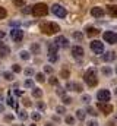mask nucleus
I'll return each mask as SVG.
<instances>
[{
  "instance_id": "1",
  "label": "nucleus",
  "mask_w": 117,
  "mask_h": 126,
  "mask_svg": "<svg viewBox=\"0 0 117 126\" xmlns=\"http://www.w3.org/2000/svg\"><path fill=\"white\" fill-rule=\"evenodd\" d=\"M84 81H85V84H87L88 87H95V85L98 84V75H97V70H95L94 67L88 69L87 72H85Z\"/></svg>"
},
{
  "instance_id": "2",
  "label": "nucleus",
  "mask_w": 117,
  "mask_h": 126,
  "mask_svg": "<svg viewBox=\"0 0 117 126\" xmlns=\"http://www.w3.org/2000/svg\"><path fill=\"white\" fill-rule=\"evenodd\" d=\"M40 30L45 35H54V34H57L60 31V27L57 24H54V22H43L40 25Z\"/></svg>"
},
{
  "instance_id": "3",
  "label": "nucleus",
  "mask_w": 117,
  "mask_h": 126,
  "mask_svg": "<svg viewBox=\"0 0 117 126\" xmlns=\"http://www.w3.org/2000/svg\"><path fill=\"white\" fill-rule=\"evenodd\" d=\"M48 13V6L45 3H37L32 6V15L37 16V18H41V16H45Z\"/></svg>"
},
{
  "instance_id": "4",
  "label": "nucleus",
  "mask_w": 117,
  "mask_h": 126,
  "mask_svg": "<svg viewBox=\"0 0 117 126\" xmlns=\"http://www.w3.org/2000/svg\"><path fill=\"white\" fill-rule=\"evenodd\" d=\"M57 50H58V46L56 43H50L48 44V59H50V62H57L58 60Z\"/></svg>"
},
{
  "instance_id": "5",
  "label": "nucleus",
  "mask_w": 117,
  "mask_h": 126,
  "mask_svg": "<svg viewBox=\"0 0 117 126\" xmlns=\"http://www.w3.org/2000/svg\"><path fill=\"white\" fill-rule=\"evenodd\" d=\"M91 50L95 53V54H102L104 53V44L98 40H94L91 43Z\"/></svg>"
},
{
  "instance_id": "6",
  "label": "nucleus",
  "mask_w": 117,
  "mask_h": 126,
  "mask_svg": "<svg viewBox=\"0 0 117 126\" xmlns=\"http://www.w3.org/2000/svg\"><path fill=\"white\" fill-rule=\"evenodd\" d=\"M102 38H104V41L108 43V44H116L117 43V34L114 31H105L102 34Z\"/></svg>"
},
{
  "instance_id": "7",
  "label": "nucleus",
  "mask_w": 117,
  "mask_h": 126,
  "mask_svg": "<svg viewBox=\"0 0 117 126\" xmlns=\"http://www.w3.org/2000/svg\"><path fill=\"white\" fill-rule=\"evenodd\" d=\"M51 12L58 16V18H66V15H67V12H66V9L63 7V6H60V4H53L51 6Z\"/></svg>"
},
{
  "instance_id": "8",
  "label": "nucleus",
  "mask_w": 117,
  "mask_h": 126,
  "mask_svg": "<svg viewBox=\"0 0 117 126\" xmlns=\"http://www.w3.org/2000/svg\"><path fill=\"white\" fill-rule=\"evenodd\" d=\"M10 37H12V40H13L15 43H21L22 38H24V31L19 30V28H15V30L10 31Z\"/></svg>"
},
{
  "instance_id": "9",
  "label": "nucleus",
  "mask_w": 117,
  "mask_h": 126,
  "mask_svg": "<svg viewBox=\"0 0 117 126\" xmlns=\"http://www.w3.org/2000/svg\"><path fill=\"white\" fill-rule=\"evenodd\" d=\"M97 98H98L101 103H107V101H110V98H111V93H110L108 90H101V91H98Z\"/></svg>"
},
{
  "instance_id": "10",
  "label": "nucleus",
  "mask_w": 117,
  "mask_h": 126,
  "mask_svg": "<svg viewBox=\"0 0 117 126\" xmlns=\"http://www.w3.org/2000/svg\"><path fill=\"white\" fill-rule=\"evenodd\" d=\"M98 109L104 113V114H110V113H113V106L111 104H108V103H98Z\"/></svg>"
},
{
  "instance_id": "11",
  "label": "nucleus",
  "mask_w": 117,
  "mask_h": 126,
  "mask_svg": "<svg viewBox=\"0 0 117 126\" xmlns=\"http://www.w3.org/2000/svg\"><path fill=\"white\" fill-rule=\"evenodd\" d=\"M72 56H73L75 59L84 57V48H82L81 46H73V47H72Z\"/></svg>"
},
{
  "instance_id": "12",
  "label": "nucleus",
  "mask_w": 117,
  "mask_h": 126,
  "mask_svg": "<svg viewBox=\"0 0 117 126\" xmlns=\"http://www.w3.org/2000/svg\"><path fill=\"white\" fill-rule=\"evenodd\" d=\"M54 43L57 44L58 47H63V48H66V47H69V40H67L66 37H63V35H58L57 38L54 40Z\"/></svg>"
},
{
  "instance_id": "13",
  "label": "nucleus",
  "mask_w": 117,
  "mask_h": 126,
  "mask_svg": "<svg viewBox=\"0 0 117 126\" xmlns=\"http://www.w3.org/2000/svg\"><path fill=\"white\" fill-rule=\"evenodd\" d=\"M104 9L102 7H100V6H95V7H92L91 9V15L94 16V18H102L104 16Z\"/></svg>"
},
{
  "instance_id": "14",
  "label": "nucleus",
  "mask_w": 117,
  "mask_h": 126,
  "mask_svg": "<svg viewBox=\"0 0 117 126\" xmlns=\"http://www.w3.org/2000/svg\"><path fill=\"white\" fill-rule=\"evenodd\" d=\"M9 54H10V48H9V46L0 43V57H6V56H9Z\"/></svg>"
},
{
  "instance_id": "15",
  "label": "nucleus",
  "mask_w": 117,
  "mask_h": 126,
  "mask_svg": "<svg viewBox=\"0 0 117 126\" xmlns=\"http://www.w3.org/2000/svg\"><path fill=\"white\" fill-rule=\"evenodd\" d=\"M67 88L72 90V91H76V93H82V90H84V87H82L81 84H78V82H75V84H67Z\"/></svg>"
},
{
  "instance_id": "16",
  "label": "nucleus",
  "mask_w": 117,
  "mask_h": 126,
  "mask_svg": "<svg viewBox=\"0 0 117 126\" xmlns=\"http://www.w3.org/2000/svg\"><path fill=\"white\" fill-rule=\"evenodd\" d=\"M107 12H108L110 16L117 18V4H110V6H107Z\"/></svg>"
},
{
  "instance_id": "17",
  "label": "nucleus",
  "mask_w": 117,
  "mask_h": 126,
  "mask_svg": "<svg viewBox=\"0 0 117 126\" xmlns=\"http://www.w3.org/2000/svg\"><path fill=\"white\" fill-rule=\"evenodd\" d=\"M102 60H104V62H113V60H116V53H113V51L105 53V54L102 56Z\"/></svg>"
},
{
  "instance_id": "18",
  "label": "nucleus",
  "mask_w": 117,
  "mask_h": 126,
  "mask_svg": "<svg viewBox=\"0 0 117 126\" xmlns=\"http://www.w3.org/2000/svg\"><path fill=\"white\" fill-rule=\"evenodd\" d=\"M100 31H98V28H95V27H88L87 28V35L88 37H95V35H98Z\"/></svg>"
},
{
  "instance_id": "19",
  "label": "nucleus",
  "mask_w": 117,
  "mask_h": 126,
  "mask_svg": "<svg viewBox=\"0 0 117 126\" xmlns=\"http://www.w3.org/2000/svg\"><path fill=\"white\" fill-rule=\"evenodd\" d=\"M32 97H35V98H41V97H43V90H40V88H34V90H32Z\"/></svg>"
},
{
  "instance_id": "20",
  "label": "nucleus",
  "mask_w": 117,
  "mask_h": 126,
  "mask_svg": "<svg viewBox=\"0 0 117 126\" xmlns=\"http://www.w3.org/2000/svg\"><path fill=\"white\" fill-rule=\"evenodd\" d=\"M31 51H32L34 54H40V44H38V43H34V44L31 46Z\"/></svg>"
},
{
  "instance_id": "21",
  "label": "nucleus",
  "mask_w": 117,
  "mask_h": 126,
  "mask_svg": "<svg viewBox=\"0 0 117 126\" xmlns=\"http://www.w3.org/2000/svg\"><path fill=\"white\" fill-rule=\"evenodd\" d=\"M18 116H19L21 120H27V119H28V113H27L25 110H19V111H18Z\"/></svg>"
},
{
  "instance_id": "22",
  "label": "nucleus",
  "mask_w": 117,
  "mask_h": 126,
  "mask_svg": "<svg viewBox=\"0 0 117 126\" xmlns=\"http://www.w3.org/2000/svg\"><path fill=\"white\" fill-rule=\"evenodd\" d=\"M3 78L6 79V81H13V73L12 72H3Z\"/></svg>"
},
{
  "instance_id": "23",
  "label": "nucleus",
  "mask_w": 117,
  "mask_h": 126,
  "mask_svg": "<svg viewBox=\"0 0 117 126\" xmlns=\"http://www.w3.org/2000/svg\"><path fill=\"white\" fill-rule=\"evenodd\" d=\"M76 117L79 120H85V111L84 110H76Z\"/></svg>"
},
{
  "instance_id": "24",
  "label": "nucleus",
  "mask_w": 117,
  "mask_h": 126,
  "mask_svg": "<svg viewBox=\"0 0 117 126\" xmlns=\"http://www.w3.org/2000/svg\"><path fill=\"white\" fill-rule=\"evenodd\" d=\"M101 72H102L105 76H110V75H111V67H108V66H104V67L101 69Z\"/></svg>"
},
{
  "instance_id": "25",
  "label": "nucleus",
  "mask_w": 117,
  "mask_h": 126,
  "mask_svg": "<svg viewBox=\"0 0 117 126\" xmlns=\"http://www.w3.org/2000/svg\"><path fill=\"white\" fill-rule=\"evenodd\" d=\"M21 57H22L24 60H29V59H31V54H29V51L24 50V51H21Z\"/></svg>"
},
{
  "instance_id": "26",
  "label": "nucleus",
  "mask_w": 117,
  "mask_h": 126,
  "mask_svg": "<svg viewBox=\"0 0 117 126\" xmlns=\"http://www.w3.org/2000/svg\"><path fill=\"white\" fill-rule=\"evenodd\" d=\"M13 4L16 7H24L25 6V0H13Z\"/></svg>"
},
{
  "instance_id": "27",
  "label": "nucleus",
  "mask_w": 117,
  "mask_h": 126,
  "mask_svg": "<svg viewBox=\"0 0 117 126\" xmlns=\"http://www.w3.org/2000/svg\"><path fill=\"white\" fill-rule=\"evenodd\" d=\"M6 16H7V10L3 6H0V19H4Z\"/></svg>"
},
{
  "instance_id": "28",
  "label": "nucleus",
  "mask_w": 117,
  "mask_h": 126,
  "mask_svg": "<svg viewBox=\"0 0 117 126\" xmlns=\"http://www.w3.org/2000/svg\"><path fill=\"white\" fill-rule=\"evenodd\" d=\"M12 70H13L15 73H19L22 69H21V66H19V64H12Z\"/></svg>"
},
{
  "instance_id": "29",
  "label": "nucleus",
  "mask_w": 117,
  "mask_h": 126,
  "mask_svg": "<svg viewBox=\"0 0 117 126\" xmlns=\"http://www.w3.org/2000/svg\"><path fill=\"white\" fill-rule=\"evenodd\" d=\"M64 120H66V123H67V125H73V123H75V119H73L72 116H66V119H64Z\"/></svg>"
},
{
  "instance_id": "30",
  "label": "nucleus",
  "mask_w": 117,
  "mask_h": 126,
  "mask_svg": "<svg viewBox=\"0 0 117 126\" xmlns=\"http://www.w3.org/2000/svg\"><path fill=\"white\" fill-rule=\"evenodd\" d=\"M87 113H89L91 116H97V114H98V113L95 111V109H92V107H88V109H87Z\"/></svg>"
},
{
  "instance_id": "31",
  "label": "nucleus",
  "mask_w": 117,
  "mask_h": 126,
  "mask_svg": "<svg viewBox=\"0 0 117 126\" xmlns=\"http://www.w3.org/2000/svg\"><path fill=\"white\" fill-rule=\"evenodd\" d=\"M56 111H57L58 114H63V113H66V107H63V106H58L57 109H56Z\"/></svg>"
},
{
  "instance_id": "32",
  "label": "nucleus",
  "mask_w": 117,
  "mask_h": 126,
  "mask_svg": "<svg viewBox=\"0 0 117 126\" xmlns=\"http://www.w3.org/2000/svg\"><path fill=\"white\" fill-rule=\"evenodd\" d=\"M37 81H38V82H44V81H45V76H44L43 73H37Z\"/></svg>"
},
{
  "instance_id": "33",
  "label": "nucleus",
  "mask_w": 117,
  "mask_h": 126,
  "mask_svg": "<svg viewBox=\"0 0 117 126\" xmlns=\"http://www.w3.org/2000/svg\"><path fill=\"white\" fill-rule=\"evenodd\" d=\"M31 117H32L34 120H40V119H41V114H40L38 111H35V113H32V114H31Z\"/></svg>"
},
{
  "instance_id": "34",
  "label": "nucleus",
  "mask_w": 117,
  "mask_h": 126,
  "mask_svg": "<svg viewBox=\"0 0 117 126\" xmlns=\"http://www.w3.org/2000/svg\"><path fill=\"white\" fill-rule=\"evenodd\" d=\"M82 37H84V35H82L81 32H73V38H75V40H79V41H81Z\"/></svg>"
},
{
  "instance_id": "35",
  "label": "nucleus",
  "mask_w": 117,
  "mask_h": 126,
  "mask_svg": "<svg viewBox=\"0 0 117 126\" xmlns=\"http://www.w3.org/2000/svg\"><path fill=\"white\" fill-rule=\"evenodd\" d=\"M24 85H25V87H27V88H32V87H34V82H32V81H31V79H27V81H25V84H24Z\"/></svg>"
},
{
  "instance_id": "36",
  "label": "nucleus",
  "mask_w": 117,
  "mask_h": 126,
  "mask_svg": "<svg viewBox=\"0 0 117 126\" xmlns=\"http://www.w3.org/2000/svg\"><path fill=\"white\" fill-rule=\"evenodd\" d=\"M69 75H70V73H69V70H64V69L61 70V76H63L64 79H67V78H69Z\"/></svg>"
},
{
  "instance_id": "37",
  "label": "nucleus",
  "mask_w": 117,
  "mask_h": 126,
  "mask_svg": "<svg viewBox=\"0 0 117 126\" xmlns=\"http://www.w3.org/2000/svg\"><path fill=\"white\" fill-rule=\"evenodd\" d=\"M22 104H24L25 107H29V106H31V101H29V98H24V100H22Z\"/></svg>"
},
{
  "instance_id": "38",
  "label": "nucleus",
  "mask_w": 117,
  "mask_h": 126,
  "mask_svg": "<svg viewBox=\"0 0 117 126\" xmlns=\"http://www.w3.org/2000/svg\"><path fill=\"white\" fill-rule=\"evenodd\" d=\"M63 103L64 104H70L72 103V98L70 97H63Z\"/></svg>"
},
{
  "instance_id": "39",
  "label": "nucleus",
  "mask_w": 117,
  "mask_h": 126,
  "mask_svg": "<svg viewBox=\"0 0 117 126\" xmlns=\"http://www.w3.org/2000/svg\"><path fill=\"white\" fill-rule=\"evenodd\" d=\"M13 120V116L12 114H6L4 116V122H12Z\"/></svg>"
},
{
  "instance_id": "40",
  "label": "nucleus",
  "mask_w": 117,
  "mask_h": 126,
  "mask_svg": "<svg viewBox=\"0 0 117 126\" xmlns=\"http://www.w3.org/2000/svg\"><path fill=\"white\" fill-rule=\"evenodd\" d=\"M25 75H27V76H31V75H34V69H31V67H28V69L25 70Z\"/></svg>"
},
{
  "instance_id": "41",
  "label": "nucleus",
  "mask_w": 117,
  "mask_h": 126,
  "mask_svg": "<svg viewBox=\"0 0 117 126\" xmlns=\"http://www.w3.org/2000/svg\"><path fill=\"white\" fill-rule=\"evenodd\" d=\"M82 101H84V103H89V101H91V97H89V95H84V97H82Z\"/></svg>"
},
{
  "instance_id": "42",
  "label": "nucleus",
  "mask_w": 117,
  "mask_h": 126,
  "mask_svg": "<svg viewBox=\"0 0 117 126\" xmlns=\"http://www.w3.org/2000/svg\"><path fill=\"white\" fill-rule=\"evenodd\" d=\"M57 78H54V76H53V78H51V79H50V84H51V85H57Z\"/></svg>"
},
{
  "instance_id": "43",
  "label": "nucleus",
  "mask_w": 117,
  "mask_h": 126,
  "mask_svg": "<svg viewBox=\"0 0 117 126\" xmlns=\"http://www.w3.org/2000/svg\"><path fill=\"white\" fill-rule=\"evenodd\" d=\"M44 70H45L47 73H51V72H53V67H51V66H45V67H44Z\"/></svg>"
},
{
  "instance_id": "44",
  "label": "nucleus",
  "mask_w": 117,
  "mask_h": 126,
  "mask_svg": "<svg viewBox=\"0 0 117 126\" xmlns=\"http://www.w3.org/2000/svg\"><path fill=\"white\" fill-rule=\"evenodd\" d=\"M97 125H98V123H97L95 120H91V122H88V125H87V126H97Z\"/></svg>"
},
{
  "instance_id": "45",
  "label": "nucleus",
  "mask_w": 117,
  "mask_h": 126,
  "mask_svg": "<svg viewBox=\"0 0 117 126\" xmlns=\"http://www.w3.org/2000/svg\"><path fill=\"white\" fill-rule=\"evenodd\" d=\"M38 109H43V110H44V109H45V104H44V103H38Z\"/></svg>"
},
{
  "instance_id": "46",
  "label": "nucleus",
  "mask_w": 117,
  "mask_h": 126,
  "mask_svg": "<svg viewBox=\"0 0 117 126\" xmlns=\"http://www.w3.org/2000/svg\"><path fill=\"white\" fill-rule=\"evenodd\" d=\"M4 37H6V32H4V31H0V40H3Z\"/></svg>"
},
{
  "instance_id": "47",
  "label": "nucleus",
  "mask_w": 117,
  "mask_h": 126,
  "mask_svg": "<svg viewBox=\"0 0 117 126\" xmlns=\"http://www.w3.org/2000/svg\"><path fill=\"white\" fill-rule=\"evenodd\" d=\"M15 94H16V95H22V91H19V90H15Z\"/></svg>"
},
{
  "instance_id": "48",
  "label": "nucleus",
  "mask_w": 117,
  "mask_h": 126,
  "mask_svg": "<svg viewBox=\"0 0 117 126\" xmlns=\"http://www.w3.org/2000/svg\"><path fill=\"white\" fill-rule=\"evenodd\" d=\"M4 111V106L3 104H0V113H3Z\"/></svg>"
},
{
  "instance_id": "49",
  "label": "nucleus",
  "mask_w": 117,
  "mask_h": 126,
  "mask_svg": "<svg viewBox=\"0 0 117 126\" xmlns=\"http://www.w3.org/2000/svg\"><path fill=\"white\" fill-rule=\"evenodd\" d=\"M108 126H116V123L114 122H108Z\"/></svg>"
},
{
  "instance_id": "50",
  "label": "nucleus",
  "mask_w": 117,
  "mask_h": 126,
  "mask_svg": "<svg viewBox=\"0 0 117 126\" xmlns=\"http://www.w3.org/2000/svg\"><path fill=\"white\" fill-rule=\"evenodd\" d=\"M45 126H53V125H51V123H47V125H45Z\"/></svg>"
},
{
  "instance_id": "51",
  "label": "nucleus",
  "mask_w": 117,
  "mask_h": 126,
  "mask_svg": "<svg viewBox=\"0 0 117 126\" xmlns=\"http://www.w3.org/2000/svg\"><path fill=\"white\" fill-rule=\"evenodd\" d=\"M13 126H21V125H13Z\"/></svg>"
},
{
  "instance_id": "52",
  "label": "nucleus",
  "mask_w": 117,
  "mask_h": 126,
  "mask_svg": "<svg viewBox=\"0 0 117 126\" xmlns=\"http://www.w3.org/2000/svg\"><path fill=\"white\" fill-rule=\"evenodd\" d=\"M116 73H117V66H116Z\"/></svg>"
},
{
  "instance_id": "53",
  "label": "nucleus",
  "mask_w": 117,
  "mask_h": 126,
  "mask_svg": "<svg viewBox=\"0 0 117 126\" xmlns=\"http://www.w3.org/2000/svg\"><path fill=\"white\" fill-rule=\"evenodd\" d=\"M116 93H117V90H116Z\"/></svg>"
}]
</instances>
